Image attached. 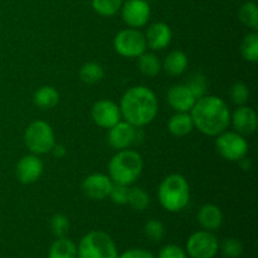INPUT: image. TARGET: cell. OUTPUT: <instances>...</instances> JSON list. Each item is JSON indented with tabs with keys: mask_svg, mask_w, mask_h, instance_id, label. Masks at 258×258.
<instances>
[{
	"mask_svg": "<svg viewBox=\"0 0 258 258\" xmlns=\"http://www.w3.org/2000/svg\"><path fill=\"white\" fill-rule=\"evenodd\" d=\"M144 232L150 241L159 242L165 236V227L158 219H149L144 226Z\"/></svg>",
	"mask_w": 258,
	"mask_h": 258,
	"instance_id": "f546056e",
	"label": "cell"
},
{
	"mask_svg": "<svg viewBox=\"0 0 258 258\" xmlns=\"http://www.w3.org/2000/svg\"><path fill=\"white\" fill-rule=\"evenodd\" d=\"M166 100L173 110L176 112H190L196 103L197 98L189 90V87L183 83L173 85L166 92Z\"/></svg>",
	"mask_w": 258,
	"mask_h": 258,
	"instance_id": "9a60e30c",
	"label": "cell"
},
{
	"mask_svg": "<svg viewBox=\"0 0 258 258\" xmlns=\"http://www.w3.org/2000/svg\"><path fill=\"white\" fill-rule=\"evenodd\" d=\"M229 97L231 101L237 106H243L248 101L249 90L243 82H236L229 88Z\"/></svg>",
	"mask_w": 258,
	"mask_h": 258,
	"instance_id": "1f68e13d",
	"label": "cell"
},
{
	"mask_svg": "<svg viewBox=\"0 0 258 258\" xmlns=\"http://www.w3.org/2000/svg\"><path fill=\"white\" fill-rule=\"evenodd\" d=\"M156 258H189L186 254L185 249L176 244H166L159 251V254Z\"/></svg>",
	"mask_w": 258,
	"mask_h": 258,
	"instance_id": "e575fe53",
	"label": "cell"
},
{
	"mask_svg": "<svg viewBox=\"0 0 258 258\" xmlns=\"http://www.w3.org/2000/svg\"><path fill=\"white\" fill-rule=\"evenodd\" d=\"M112 185L110 176L102 173H95L83 179L81 188L87 198L92 201H103L108 197Z\"/></svg>",
	"mask_w": 258,
	"mask_h": 258,
	"instance_id": "4fadbf2b",
	"label": "cell"
},
{
	"mask_svg": "<svg viewBox=\"0 0 258 258\" xmlns=\"http://www.w3.org/2000/svg\"><path fill=\"white\" fill-rule=\"evenodd\" d=\"M77 258H118V251L110 234L103 231H91L81 238Z\"/></svg>",
	"mask_w": 258,
	"mask_h": 258,
	"instance_id": "5b68a950",
	"label": "cell"
},
{
	"mask_svg": "<svg viewBox=\"0 0 258 258\" xmlns=\"http://www.w3.org/2000/svg\"><path fill=\"white\" fill-rule=\"evenodd\" d=\"M158 199L165 211L176 213L188 206L190 189L186 179L180 174L165 176L158 189Z\"/></svg>",
	"mask_w": 258,
	"mask_h": 258,
	"instance_id": "277c9868",
	"label": "cell"
},
{
	"mask_svg": "<svg viewBox=\"0 0 258 258\" xmlns=\"http://www.w3.org/2000/svg\"><path fill=\"white\" fill-rule=\"evenodd\" d=\"M121 14L128 27L138 29L146 25L150 19V5L145 0H127L121 7Z\"/></svg>",
	"mask_w": 258,
	"mask_h": 258,
	"instance_id": "7c38bea8",
	"label": "cell"
},
{
	"mask_svg": "<svg viewBox=\"0 0 258 258\" xmlns=\"http://www.w3.org/2000/svg\"><path fill=\"white\" fill-rule=\"evenodd\" d=\"M93 122L102 128H110L121 121L120 106L111 100H98L91 110Z\"/></svg>",
	"mask_w": 258,
	"mask_h": 258,
	"instance_id": "30bf717a",
	"label": "cell"
},
{
	"mask_svg": "<svg viewBox=\"0 0 258 258\" xmlns=\"http://www.w3.org/2000/svg\"><path fill=\"white\" fill-rule=\"evenodd\" d=\"M241 54L248 62H257L258 60V34L257 32L248 33L244 35L241 43Z\"/></svg>",
	"mask_w": 258,
	"mask_h": 258,
	"instance_id": "484cf974",
	"label": "cell"
},
{
	"mask_svg": "<svg viewBox=\"0 0 258 258\" xmlns=\"http://www.w3.org/2000/svg\"><path fill=\"white\" fill-rule=\"evenodd\" d=\"M194 127L207 136H217L231 123V111L223 98L206 95L198 98L190 110Z\"/></svg>",
	"mask_w": 258,
	"mask_h": 258,
	"instance_id": "6da1fadb",
	"label": "cell"
},
{
	"mask_svg": "<svg viewBox=\"0 0 258 258\" xmlns=\"http://www.w3.org/2000/svg\"><path fill=\"white\" fill-rule=\"evenodd\" d=\"M123 0H92V8L101 17H113L121 9Z\"/></svg>",
	"mask_w": 258,
	"mask_h": 258,
	"instance_id": "83f0119b",
	"label": "cell"
},
{
	"mask_svg": "<svg viewBox=\"0 0 258 258\" xmlns=\"http://www.w3.org/2000/svg\"><path fill=\"white\" fill-rule=\"evenodd\" d=\"M146 44L153 50H163L168 47L173 38V32L170 27L163 22H158L151 24L148 28L145 34Z\"/></svg>",
	"mask_w": 258,
	"mask_h": 258,
	"instance_id": "e0dca14e",
	"label": "cell"
},
{
	"mask_svg": "<svg viewBox=\"0 0 258 258\" xmlns=\"http://www.w3.org/2000/svg\"><path fill=\"white\" fill-rule=\"evenodd\" d=\"M113 48L120 55L125 58H138L146 52L145 35L135 28L122 29L113 38Z\"/></svg>",
	"mask_w": 258,
	"mask_h": 258,
	"instance_id": "ba28073f",
	"label": "cell"
},
{
	"mask_svg": "<svg viewBox=\"0 0 258 258\" xmlns=\"http://www.w3.org/2000/svg\"><path fill=\"white\" fill-rule=\"evenodd\" d=\"M218 251V238L211 231L194 232L186 241L185 252L190 258H214Z\"/></svg>",
	"mask_w": 258,
	"mask_h": 258,
	"instance_id": "9c48e42d",
	"label": "cell"
},
{
	"mask_svg": "<svg viewBox=\"0 0 258 258\" xmlns=\"http://www.w3.org/2000/svg\"><path fill=\"white\" fill-rule=\"evenodd\" d=\"M118 258H156L153 252L144 248H130L118 254Z\"/></svg>",
	"mask_w": 258,
	"mask_h": 258,
	"instance_id": "d590c367",
	"label": "cell"
},
{
	"mask_svg": "<svg viewBox=\"0 0 258 258\" xmlns=\"http://www.w3.org/2000/svg\"><path fill=\"white\" fill-rule=\"evenodd\" d=\"M48 258H77V246L72 239L59 237L50 244Z\"/></svg>",
	"mask_w": 258,
	"mask_h": 258,
	"instance_id": "7402d4cb",
	"label": "cell"
},
{
	"mask_svg": "<svg viewBox=\"0 0 258 258\" xmlns=\"http://www.w3.org/2000/svg\"><path fill=\"white\" fill-rule=\"evenodd\" d=\"M194 128L193 118L189 112H176L168 121L169 133L176 138H183L190 134Z\"/></svg>",
	"mask_w": 258,
	"mask_h": 258,
	"instance_id": "ffe728a7",
	"label": "cell"
},
{
	"mask_svg": "<svg viewBox=\"0 0 258 258\" xmlns=\"http://www.w3.org/2000/svg\"><path fill=\"white\" fill-rule=\"evenodd\" d=\"M121 116L135 127H143L155 120L159 102L155 93L146 86L130 87L120 101Z\"/></svg>",
	"mask_w": 258,
	"mask_h": 258,
	"instance_id": "7a4b0ae2",
	"label": "cell"
},
{
	"mask_svg": "<svg viewBox=\"0 0 258 258\" xmlns=\"http://www.w3.org/2000/svg\"><path fill=\"white\" fill-rule=\"evenodd\" d=\"M199 224L206 231H217L223 223V213L216 204H204L197 216Z\"/></svg>",
	"mask_w": 258,
	"mask_h": 258,
	"instance_id": "ac0fdd59",
	"label": "cell"
},
{
	"mask_svg": "<svg viewBox=\"0 0 258 258\" xmlns=\"http://www.w3.org/2000/svg\"><path fill=\"white\" fill-rule=\"evenodd\" d=\"M127 204L136 212H143L150 204V197L144 190L143 188H131L128 189V198Z\"/></svg>",
	"mask_w": 258,
	"mask_h": 258,
	"instance_id": "4316f807",
	"label": "cell"
},
{
	"mask_svg": "<svg viewBox=\"0 0 258 258\" xmlns=\"http://www.w3.org/2000/svg\"><path fill=\"white\" fill-rule=\"evenodd\" d=\"M186 86H188L189 90L191 91V93H193L197 100L207 95L208 82H207V78L202 73H194L190 80H189V82L186 83Z\"/></svg>",
	"mask_w": 258,
	"mask_h": 258,
	"instance_id": "4dcf8cb0",
	"label": "cell"
},
{
	"mask_svg": "<svg viewBox=\"0 0 258 258\" xmlns=\"http://www.w3.org/2000/svg\"><path fill=\"white\" fill-rule=\"evenodd\" d=\"M105 76V70L97 62H87L80 68L78 77L86 85H96Z\"/></svg>",
	"mask_w": 258,
	"mask_h": 258,
	"instance_id": "cb8c5ba5",
	"label": "cell"
},
{
	"mask_svg": "<svg viewBox=\"0 0 258 258\" xmlns=\"http://www.w3.org/2000/svg\"><path fill=\"white\" fill-rule=\"evenodd\" d=\"M231 122L236 133L241 135H251L256 131L258 125L256 111L248 106H239L233 115H231Z\"/></svg>",
	"mask_w": 258,
	"mask_h": 258,
	"instance_id": "2e32d148",
	"label": "cell"
},
{
	"mask_svg": "<svg viewBox=\"0 0 258 258\" xmlns=\"http://www.w3.org/2000/svg\"><path fill=\"white\" fill-rule=\"evenodd\" d=\"M216 148L219 155L228 161H237L246 158L248 153V143L243 135L236 131H223L216 139Z\"/></svg>",
	"mask_w": 258,
	"mask_h": 258,
	"instance_id": "52a82bcc",
	"label": "cell"
},
{
	"mask_svg": "<svg viewBox=\"0 0 258 258\" xmlns=\"http://www.w3.org/2000/svg\"><path fill=\"white\" fill-rule=\"evenodd\" d=\"M144 169L143 156L135 150H118L108 163V176L113 184L131 185L141 175Z\"/></svg>",
	"mask_w": 258,
	"mask_h": 258,
	"instance_id": "3957f363",
	"label": "cell"
},
{
	"mask_svg": "<svg viewBox=\"0 0 258 258\" xmlns=\"http://www.w3.org/2000/svg\"><path fill=\"white\" fill-rule=\"evenodd\" d=\"M108 198L112 201V203L117 204V206H123L127 204L128 198V186L127 185H121V184H113L111 188Z\"/></svg>",
	"mask_w": 258,
	"mask_h": 258,
	"instance_id": "836d02e7",
	"label": "cell"
},
{
	"mask_svg": "<svg viewBox=\"0 0 258 258\" xmlns=\"http://www.w3.org/2000/svg\"><path fill=\"white\" fill-rule=\"evenodd\" d=\"M24 143L28 150L35 155L50 153L55 144L54 131L47 121L35 120L25 128Z\"/></svg>",
	"mask_w": 258,
	"mask_h": 258,
	"instance_id": "8992f818",
	"label": "cell"
},
{
	"mask_svg": "<svg viewBox=\"0 0 258 258\" xmlns=\"http://www.w3.org/2000/svg\"><path fill=\"white\" fill-rule=\"evenodd\" d=\"M33 102L40 110H50L59 102V93L53 86H42L33 95Z\"/></svg>",
	"mask_w": 258,
	"mask_h": 258,
	"instance_id": "44dd1931",
	"label": "cell"
},
{
	"mask_svg": "<svg viewBox=\"0 0 258 258\" xmlns=\"http://www.w3.org/2000/svg\"><path fill=\"white\" fill-rule=\"evenodd\" d=\"M252 2H256V0H252Z\"/></svg>",
	"mask_w": 258,
	"mask_h": 258,
	"instance_id": "74e56055",
	"label": "cell"
},
{
	"mask_svg": "<svg viewBox=\"0 0 258 258\" xmlns=\"http://www.w3.org/2000/svg\"><path fill=\"white\" fill-rule=\"evenodd\" d=\"M238 18L246 27L251 28L253 32L258 29V8L256 2H247L239 8Z\"/></svg>",
	"mask_w": 258,
	"mask_h": 258,
	"instance_id": "d4e9b609",
	"label": "cell"
},
{
	"mask_svg": "<svg viewBox=\"0 0 258 258\" xmlns=\"http://www.w3.org/2000/svg\"><path fill=\"white\" fill-rule=\"evenodd\" d=\"M139 128L140 127H135L126 121H120L112 127L108 128V144H110L111 148L117 151L123 150V149H130V146L138 141Z\"/></svg>",
	"mask_w": 258,
	"mask_h": 258,
	"instance_id": "8fae6325",
	"label": "cell"
},
{
	"mask_svg": "<svg viewBox=\"0 0 258 258\" xmlns=\"http://www.w3.org/2000/svg\"><path fill=\"white\" fill-rule=\"evenodd\" d=\"M138 68L146 77H155L161 71V62L154 53L144 52L138 57Z\"/></svg>",
	"mask_w": 258,
	"mask_h": 258,
	"instance_id": "603a6c76",
	"label": "cell"
},
{
	"mask_svg": "<svg viewBox=\"0 0 258 258\" xmlns=\"http://www.w3.org/2000/svg\"><path fill=\"white\" fill-rule=\"evenodd\" d=\"M53 153V155L55 156L57 159H62L63 156L66 155V148L63 145H60V144H54V146H53V149L50 150Z\"/></svg>",
	"mask_w": 258,
	"mask_h": 258,
	"instance_id": "8d00e7d4",
	"label": "cell"
},
{
	"mask_svg": "<svg viewBox=\"0 0 258 258\" xmlns=\"http://www.w3.org/2000/svg\"><path fill=\"white\" fill-rule=\"evenodd\" d=\"M219 248L223 256L227 258H239L243 253V246L237 238L224 239L223 243L219 244Z\"/></svg>",
	"mask_w": 258,
	"mask_h": 258,
	"instance_id": "d6a6232c",
	"label": "cell"
},
{
	"mask_svg": "<svg viewBox=\"0 0 258 258\" xmlns=\"http://www.w3.org/2000/svg\"><path fill=\"white\" fill-rule=\"evenodd\" d=\"M186 67H188V57L183 50H171L164 59L161 68H164L169 76L173 77H178V76L183 75L185 72Z\"/></svg>",
	"mask_w": 258,
	"mask_h": 258,
	"instance_id": "d6986e66",
	"label": "cell"
},
{
	"mask_svg": "<svg viewBox=\"0 0 258 258\" xmlns=\"http://www.w3.org/2000/svg\"><path fill=\"white\" fill-rule=\"evenodd\" d=\"M43 161L35 154L23 156L15 166V175L22 184H33L42 176Z\"/></svg>",
	"mask_w": 258,
	"mask_h": 258,
	"instance_id": "5bb4252c",
	"label": "cell"
},
{
	"mask_svg": "<svg viewBox=\"0 0 258 258\" xmlns=\"http://www.w3.org/2000/svg\"><path fill=\"white\" fill-rule=\"evenodd\" d=\"M50 229L52 233L54 234L55 238L67 236L70 231V219L67 216L62 213H57L50 218Z\"/></svg>",
	"mask_w": 258,
	"mask_h": 258,
	"instance_id": "f1b7e54d",
	"label": "cell"
}]
</instances>
